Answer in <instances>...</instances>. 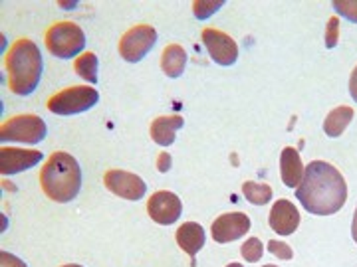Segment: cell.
<instances>
[{
	"label": "cell",
	"instance_id": "1",
	"mask_svg": "<svg viewBox=\"0 0 357 267\" xmlns=\"http://www.w3.org/2000/svg\"><path fill=\"white\" fill-rule=\"evenodd\" d=\"M296 196L310 214L332 216L344 208L347 184L335 166L324 161H314L306 166L304 178L296 188Z\"/></svg>",
	"mask_w": 357,
	"mask_h": 267
},
{
	"label": "cell",
	"instance_id": "2",
	"mask_svg": "<svg viewBox=\"0 0 357 267\" xmlns=\"http://www.w3.org/2000/svg\"><path fill=\"white\" fill-rule=\"evenodd\" d=\"M4 67L8 74V88L16 95H30L38 88L44 70L40 48L28 38L16 40L6 54Z\"/></svg>",
	"mask_w": 357,
	"mask_h": 267
},
{
	"label": "cell",
	"instance_id": "3",
	"mask_svg": "<svg viewBox=\"0 0 357 267\" xmlns=\"http://www.w3.org/2000/svg\"><path fill=\"white\" fill-rule=\"evenodd\" d=\"M40 186L54 202H72L82 188V168L70 153L56 151L40 170Z\"/></svg>",
	"mask_w": 357,
	"mask_h": 267
},
{
	"label": "cell",
	"instance_id": "4",
	"mask_svg": "<svg viewBox=\"0 0 357 267\" xmlns=\"http://www.w3.org/2000/svg\"><path fill=\"white\" fill-rule=\"evenodd\" d=\"M46 48L60 60L76 58L86 48V34L74 22H58L46 32Z\"/></svg>",
	"mask_w": 357,
	"mask_h": 267
},
{
	"label": "cell",
	"instance_id": "5",
	"mask_svg": "<svg viewBox=\"0 0 357 267\" xmlns=\"http://www.w3.org/2000/svg\"><path fill=\"white\" fill-rule=\"evenodd\" d=\"M48 133L44 119L38 115H16L0 127V140L4 143H24V145H36L44 140Z\"/></svg>",
	"mask_w": 357,
	"mask_h": 267
},
{
	"label": "cell",
	"instance_id": "6",
	"mask_svg": "<svg viewBox=\"0 0 357 267\" xmlns=\"http://www.w3.org/2000/svg\"><path fill=\"white\" fill-rule=\"evenodd\" d=\"M100 102V93L88 86L62 89L48 99V111L56 115H77L91 109Z\"/></svg>",
	"mask_w": 357,
	"mask_h": 267
},
{
	"label": "cell",
	"instance_id": "7",
	"mask_svg": "<svg viewBox=\"0 0 357 267\" xmlns=\"http://www.w3.org/2000/svg\"><path fill=\"white\" fill-rule=\"evenodd\" d=\"M155 42H157V30L153 26H133L119 40V56L129 64H137L153 50Z\"/></svg>",
	"mask_w": 357,
	"mask_h": 267
},
{
	"label": "cell",
	"instance_id": "8",
	"mask_svg": "<svg viewBox=\"0 0 357 267\" xmlns=\"http://www.w3.org/2000/svg\"><path fill=\"white\" fill-rule=\"evenodd\" d=\"M103 184L115 196L126 200H141L147 192V184L143 182V178L126 170H107L103 177Z\"/></svg>",
	"mask_w": 357,
	"mask_h": 267
},
{
	"label": "cell",
	"instance_id": "9",
	"mask_svg": "<svg viewBox=\"0 0 357 267\" xmlns=\"http://www.w3.org/2000/svg\"><path fill=\"white\" fill-rule=\"evenodd\" d=\"M250 218L243 214V212H229V214H222L213 222V240L218 243H230L241 240L243 236H246L250 232Z\"/></svg>",
	"mask_w": 357,
	"mask_h": 267
},
{
	"label": "cell",
	"instance_id": "10",
	"mask_svg": "<svg viewBox=\"0 0 357 267\" xmlns=\"http://www.w3.org/2000/svg\"><path fill=\"white\" fill-rule=\"evenodd\" d=\"M203 44L206 46L208 56L218 65H232L238 60V46L230 38L229 34L220 32L217 28H206L203 30Z\"/></svg>",
	"mask_w": 357,
	"mask_h": 267
},
{
	"label": "cell",
	"instance_id": "11",
	"mask_svg": "<svg viewBox=\"0 0 357 267\" xmlns=\"http://www.w3.org/2000/svg\"><path fill=\"white\" fill-rule=\"evenodd\" d=\"M147 212L153 222L161 226H171L175 224L181 214H183V204L177 194L167 191L155 192L147 202Z\"/></svg>",
	"mask_w": 357,
	"mask_h": 267
},
{
	"label": "cell",
	"instance_id": "12",
	"mask_svg": "<svg viewBox=\"0 0 357 267\" xmlns=\"http://www.w3.org/2000/svg\"><path fill=\"white\" fill-rule=\"evenodd\" d=\"M44 159L40 151L30 149H16V147H2L0 149V172L2 177H13L36 166Z\"/></svg>",
	"mask_w": 357,
	"mask_h": 267
},
{
	"label": "cell",
	"instance_id": "13",
	"mask_svg": "<svg viewBox=\"0 0 357 267\" xmlns=\"http://www.w3.org/2000/svg\"><path fill=\"white\" fill-rule=\"evenodd\" d=\"M268 222H270V228L278 236H292L300 226V212L290 200L282 198L272 206Z\"/></svg>",
	"mask_w": 357,
	"mask_h": 267
},
{
	"label": "cell",
	"instance_id": "14",
	"mask_svg": "<svg viewBox=\"0 0 357 267\" xmlns=\"http://www.w3.org/2000/svg\"><path fill=\"white\" fill-rule=\"evenodd\" d=\"M175 238H177L178 248H181L183 252L189 254V257H191V266L195 267V255L203 250L204 242H206L204 228L201 224H197V222H185L183 226H178Z\"/></svg>",
	"mask_w": 357,
	"mask_h": 267
},
{
	"label": "cell",
	"instance_id": "15",
	"mask_svg": "<svg viewBox=\"0 0 357 267\" xmlns=\"http://www.w3.org/2000/svg\"><path fill=\"white\" fill-rule=\"evenodd\" d=\"M304 165H302V159L298 151L294 147H286L280 154V175L282 182L288 186V188H298L302 178H304Z\"/></svg>",
	"mask_w": 357,
	"mask_h": 267
},
{
	"label": "cell",
	"instance_id": "16",
	"mask_svg": "<svg viewBox=\"0 0 357 267\" xmlns=\"http://www.w3.org/2000/svg\"><path fill=\"white\" fill-rule=\"evenodd\" d=\"M185 125V119L181 115H163V117H157L153 123H151V139L161 145V147H169L175 143V135H177L178 129H183Z\"/></svg>",
	"mask_w": 357,
	"mask_h": 267
},
{
	"label": "cell",
	"instance_id": "17",
	"mask_svg": "<svg viewBox=\"0 0 357 267\" xmlns=\"http://www.w3.org/2000/svg\"><path fill=\"white\" fill-rule=\"evenodd\" d=\"M187 65V51L183 50V46L171 44L167 46L161 54V70L167 77H181Z\"/></svg>",
	"mask_w": 357,
	"mask_h": 267
},
{
	"label": "cell",
	"instance_id": "18",
	"mask_svg": "<svg viewBox=\"0 0 357 267\" xmlns=\"http://www.w3.org/2000/svg\"><path fill=\"white\" fill-rule=\"evenodd\" d=\"M351 119H354V109L351 107H347V105H342V107H335L330 111V115L326 117V121H324V131H326V135L328 137H342V133H344L347 125L351 123Z\"/></svg>",
	"mask_w": 357,
	"mask_h": 267
},
{
	"label": "cell",
	"instance_id": "19",
	"mask_svg": "<svg viewBox=\"0 0 357 267\" xmlns=\"http://www.w3.org/2000/svg\"><path fill=\"white\" fill-rule=\"evenodd\" d=\"M98 56L93 51H86L82 56L76 58V64H74V70L76 74L82 79H86L88 83H98Z\"/></svg>",
	"mask_w": 357,
	"mask_h": 267
},
{
	"label": "cell",
	"instance_id": "20",
	"mask_svg": "<svg viewBox=\"0 0 357 267\" xmlns=\"http://www.w3.org/2000/svg\"><path fill=\"white\" fill-rule=\"evenodd\" d=\"M243 194L244 198L255 206H264L272 200V188L268 184H262V182L246 180L243 184Z\"/></svg>",
	"mask_w": 357,
	"mask_h": 267
},
{
	"label": "cell",
	"instance_id": "21",
	"mask_svg": "<svg viewBox=\"0 0 357 267\" xmlns=\"http://www.w3.org/2000/svg\"><path fill=\"white\" fill-rule=\"evenodd\" d=\"M241 254L248 264H256V261H260V257L264 254V245L258 238H248L241 248Z\"/></svg>",
	"mask_w": 357,
	"mask_h": 267
},
{
	"label": "cell",
	"instance_id": "22",
	"mask_svg": "<svg viewBox=\"0 0 357 267\" xmlns=\"http://www.w3.org/2000/svg\"><path fill=\"white\" fill-rule=\"evenodd\" d=\"M333 10L342 14L345 20L357 24V0H344V2H333Z\"/></svg>",
	"mask_w": 357,
	"mask_h": 267
},
{
	"label": "cell",
	"instance_id": "23",
	"mask_svg": "<svg viewBox=\"0 0 357 267\" xmlns=\"http://www.w3.org/2000/svg\"><path fill=\"white\" fill-rule=\"evenodd\" d=\"M218 8H222V2H195L192 4V10H195V16L199 18V20H204V18H208L211 14H215Z\"/></svg>",
	"mask_w": 357,
	"mask_h": 267
},
{
	"label": "cell",
	"instance_id": "24",
	"mask_svg": "<svg viewBox=\"0 0 357 267\" xmlns=\"http://www.w3.org/2000/svg\"><path fill=\"white\" fill-rule=\"evenodd\" d=\"M337 40H340V18L333 16L330 18V22L326 26V48H335L337 46Z\"/></svg>",
	"mask_w": 357,
	"mask_h": 267
},
{
	"label": "cell",
	"instance_id": "25",
	"mask_svg": "<svg viewBox=\"0 0 357 267\" xmlns=\"http://www.w3.org/2000/svg\"><path fill=\"white\" fill-rule=\"evenodd\" d=\"M268 252L272 255H276L278 259H286V261L294 257L292 248L286 242H278V240H270V242H268Z\"/></svg>",
	"mask_w": 357,
	"mask_h": 267
},
{
	"label": "cell",
	"instance_id": "26",
	"mask_svg": "<svg viewBox=\"0 0 357 267\" xmlns=\"http://www.w3.org/2000/svg\"><path fill=\"white\" fill-rule=\"evenodd\" d=\"M0 267H28V266H26L20 257L8 254V252H0Z\"/></svg>",
	"mask_w": 357,
	"mask_h": 267
},
{
	"label": "cell",
	"instance_id": "27",
	"mask_svg": "<svg viewBox=\"0 0 357 267\" xmlns=\"http://www.w3.org/2000/svg\"><path fill=\"white\" fill-rule=\"evenodd\" d=\"M171 165H173V161H171V154L169 153H161L157 156V168H159V172H169Z\"/></svg>",
	"mask_w": 357,
	"mask_h": 267
},
{
	"label": "cell",
	"instance_id": "28",
	"mask_svg": "<svg viewBox=\"0 0 357 267\" xmlns=\"http://www.w3.org/2000/svg\"><path fill=\"white\" fill-rule=\"evenodd\" d=\"M349 95H351V99L357 103V65L354 67L351 77H349Z\"/></svg>",
	"mask_w": 357,
	"mask_h": 267
},
{
	"label": "cell",
	"instance_id": "29",
	"mask_svg": "<svg viewBox=\"0 0 357 267\" xmlns=\"http://www.w3.org/2000/svg\"><path fill=\"white\" fill-rule=\"evenodd\" d=\"M351 238H354V242L357 243V208H356V212H354V224H351Z\"/></svg>",
	"mask_w": 357,
	"mask_h": 267
},
{
	"label": "cell",
	"instance_id": "30",
	"mask_svg": "<svg viewBox=\"0 0 357 267\" xmlns=\"http://www.w3.org/2000/svg\"><path fill=\"white\" fill-rule=\"evenodd\" d=\"M227 267H244V266H241V264H229Z\"/></svg>",
	"mask_w": 357,
	"mask_h": 267
},
{
	"label": "cell",
	"instance_id": "31",
	"mask_svg": "<svg viewBox=\"0 0 357 267\" xmlns=\"http://www.w3.org/2000/svg\"><path fill=\"white\" fill-rule=\"evenodd\" d=\"M62 267H82V266H77V264H70V266H62Z\"/></svg>",
	"mask_w": 357,
	"mask_h": 267
},
{
	"label": "cell",
	"instance_id": "32",
	"mask_svg": "<svg viewBox=\"0 0 357 267\" xmlns=\"http://www.w3.org/2000/svg\"><path fill=\"white\" fill-rule=\"evenodd\" d=\"M264 267H276V266H264Z\"/></svg>",
	"mask_w": 357,
	"mask_h": 267
}]
</instances>
